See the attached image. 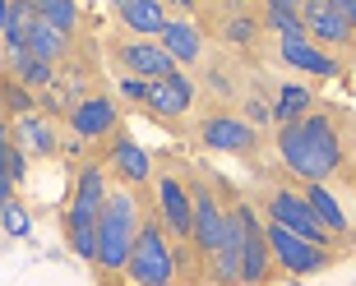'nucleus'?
Wrapping results in <instances>:
<instances>
[{"label": "nucleus", "mask_w": 356, "mask_h": 286, "mask_svg": "<svg viewBox=\"0 0 356 286\" xmlns=\"http://www.w3.org/2000/svg\"><path fill=\"white\" fill-rule=\"evenodd\" d=\"M158 47L172 56L176 69H181V65H195V60H199V51H204V37H199V28L190 24V19H167Z\"/></svg>", "instance_id": "20"}, {"label": "nucleus", "mask_w": 356, "mask_h": 286, "mask_svg": "<svg viewBox=\"0 0 356 286\" xmlns=\"http://www.w3.org/2000/svg\"><path fill=\"white\" fill-rule=\"evenodd\" d=\"M111 171H116L125 185H148L153 180V157H148V148L134 143L130 134H116V143H111Z\"/></svg>", "instance_id": "16"}, {"label": "nucleus", "mask_w": 356, "mask_h": 286, "mask_svg": "<svg viewBox=\"0 0 356 286\" xmlns=\"http://www.w3.org/2000/svg\"><path fill=\"white\" fill-rule=\"evenodd\" d=\"M125 277L134 286H172L176 277V254L172 240L162 231V221H144V231L130 249V263H125Z\"/></svg>", "instance_id": "4"}, {"label": "nucleus", "mask_w": 356, "mask_h": 286, "mask_svg": "<svg viewBox=\"0 0 356 286\" xmlns=\"http://www.w3.org/2000/svg\"><path fill=\"white\" fill-rule=\"evenodd\" d=\"M241 254H245V203L232 208L227 235H222V245H218V254H213V277H218V286H241Z\"/></svg>", "instance_id": "9"}, {"label": "nucleus", "mask_w": 356, "mask_h": 286, "mask_svg": "<svg viewBox=\"0 0 356 286\" xmlns=\"http://www.w3.org/2000/svg\"><path fill=\"white\" fill-rule=\"evenodd\" d=\"M120 92H125L130 102H144V97H148V83H144V78H130V74H125V78H120Z\"/></svg>", "instance_id": "32"}, {"label": "nucleus", "mask_w": 356, "mask_h": 286, "mask_svg": "<svg viewBox=\"0 0 356 286\" xmlns=\"http://www.w3.org/2000/svg\"><path fill=\"white\" fill-rule=\"evenodd\" d=\"M199 139L209 143V148H218V153H250L254 143H259V130L241 116H209Z\"/></svg>", "instance_id": "14"}, {"label": "nucleus", "mask_w": 356, "mask_h": 286, "mask_svg": "<svg viewBox=\"0 0 356 286\" xmlns=\"http://www.w3.org/2000/svg\"><path fill=\"white\" fill-rule=\"evenodd\" d=\"M190 203H195V217H190V240H195L199 254H218V245H222L227 235V217L232 212L218 203V194H213L209 185H190Z\"/></svg>", "instance_id": "7"}, {"label": "nucleus", "mask_w": 356, "mask_h": 286, "mask_svg": "<svg viewBox=\"0 0 356 286\" xmlns=\"http://www.w3.org/2000/svg\"><path fill=\"white\" fill-rule=\"evenodd\" d=\"M0 120H10V111H5V83H0Z\"/></svg>", "instance_id": "35"}, {"label": "nucleus", "mask_w": 356, "mask_h": 286, "mask_svg": "<svg viewBox=\"0 0 356 286\" xmlns=\"http://www.w3.org/2000/svg\"><path fill=\"white\" fill-rule=\"evenodd\" d=\"M264 24L273 28L282 42H301L305 37V24H301V10L296 5H287V0H268V10H264Z\"/></svg>", "instance_id": "25"}, {"label": "nucleus", "mask_w": 356, "mask_h": 286, "mask_svg": "<svg viewBox=\"0 0 356 286\" xmlns=\"http://www.w3.org/2000/svg\"><path fill=\"white\" fill-rule=\"evenodd\" d=\"M264 240H268V254H273V268H287L291 277H315L329 268V249L282 231L277 221H264Z\"/></svg>", "instance_id": "5"}, {"label": "nucleus", "mask_w": 356, "mask_h": 286, "mask_svg": "<svg viewBox=\"0 0 356 286\" xmlns=\"http://www.w3.org/2000/svg\"><path fill=\"white\" fill-rule=\"evenodd\" d=\"M245 116H250V125L259 130V125H268V120H273V106H264L259 97H250V102H245Z\"/></svg>", "instance_id": "31"}, {"label": "nucleus", "mask_w": 356, "mask_h": 286, "mask_svg": "<svg viewBox=\"0 0 356 286\" xmlns=\"http://www.w3.org/2000/svg\"><path fill=\"white\" fill-rule=\"evenodd\" d=\"M139 231H144L139 199H134L130 190H111V194H106V208H102V221H97V268L125 273Z\"/></svg>", "instance_id": "2"}, {"label": "nucleus", "mask_w": 356, "mask_h": 286, "mask_svg": "<svg viewBox=\"0 0 356 286\" xmlns=\"http://www.w3.org/2000/svg\"><path fill=\"white\" fill-rule=\"evenodd\" d=\"M70 130L79 139H106L116 130V102L111 97H83L74 111H70Z\"/></svg>", "instance_id": "15"}, {"label": "nucleus", "mask_w": 356, "mask_h": 286, "mask_svg": "<svg viewBox=\"0 0 356 286\" xmlns=\"http://www.w3.org/2000/svg\"><path fill=\"white\" fill-rule=\"evenodd\" d=\"M158 190V217H162V231L167 235H181L190 240V217H195V203H190V185H181L176 176H158L153 180Z\"/></svg>", "instance_id": "8"}, {"label": "nucleus", "mask_w": 356, "mask_h": 286, "mask_svg": "<svg viewBox=\"0 0 356 286\" xmlns=\"http://www.w3.org/2000/svg\"><path fill=\"white\" fill-rule=\"evenodd\" d=\"M310 88L305 83H282L277 88V102H273V120L277 125H296V120H305L310 116Z\"/></svg>", "instance_id": "22"}, {"label": "nucleus", "mask_w": 356, "mask_h": 286, "mask_svg": "<svg viewBox=\"0 0 356 286\" xmlns=\"http://www.w3.org/2000/svg\"><path fill=\"white\" fill-rule=\"evenodd\" d=\"M277 157L305 185H324L343 167V139L329 116H305L296 125H277Z\"/></svg>", "instance_id": "1"}, {"label": "nucleus", "mask_w": 356, "mask_h": 286, "mask_svg": "<svg viewBox=\"0 0 356 286\" xmlns=\"http://www.w3.org/2000/svg\"><path fill=\"white\" fill-rule=\"evenodd\" d=\"M301 194H305V203L315 208V217L324 221V231L329 235H347V212H343V203L329 194V185H305Z\"/></svg>", "instance_id": "21"}, {"label": "nucleus", "mask_w": 356, "mask_h": 286, "mask_svg": "<svg viewBox=\"0 0 356 286\" xmlns=\"http://www.w3.org/2000/svg\"><path fill=\"white\" fill-rule=\"evenodd\" d=\"M10 65H14V74H19L24 88H47V83H51V65L33 60L28 51H10Z\"/></svg>", "instance_id": "27"}, {"label": "nucleus", "mask_w": 356, "mask_h": 286, "mask_svg": "<svg viewBox=\"0 0 356 286\" xmlns=\"http://www.w3.org/2000/svg\"><path fill=\"white\" fill-rule=\"evenodd\" d=\"M116 14H120V24L130 28L139 42H158L162 28H167V10H162L158 0H120Z\"/></svg>", "instance_id": "17"}, {"label": "nucleus", "mask_w": 356, "mask_h": 286, "mask_svg": "<svg viewBox=\"0 0 356 286\" xmlns=\"http://www.w3.org/2000/svg\"><path fill=\"white\" fill-rule=\"evenodd\" d=\"M120 65H125V74H130V78H144V83H158V78L176 74L172 56L162 51L158 42H139V37H130L125 47H120Z\"/></svg>", "instance_id": "12"}, {"label": "nucleus", "mask_w": 356, "mask_h": 286, "mask_svg": "<svg viewBox=\"0 0 356 286\" xmlns=\"http://www.w3.org/2000/svg\"><path fill=\"white\" fill-rule=\"evenodd\" d=\"M277 51H282V60H287L291 69H301V74H315V78L343 74V65H338L329 51H319L310 37H301V42H277Z\"/></svg>", "instance_id": "18"}, {"label": "nucleus", "mask_w": 356, "mask_h": 286, "mask_svg": "<svg viewBox=\"0 0 356 286\" xmlns=\"http://www.w3.org/2000/svg\"><path fill=\"white\" fill-rule=\"evenodd\" d=\"M301 24H305V37L315 42V47L319 42H329V47H347L352 42V24L333 10V0H305Z\"/></svg>", "instance_id": "10"}, {"label": "nucleus", "mask_w": 356, "mask_h": 286, "mask_svg": "<svg viewBox=\"0 0 356 286\" xmlns=\"http://www.w3.org/2000/svg\"><path fill=\"white\" fill-rule=\"evenodd\" d=\"M268 221H277L282 231L301 235V240H310V245H319V249L333 245V235L324 231V221L315 217V208H310L305 194H296V190H273V194H268Z\"/></svg>", "instance_id": "6"}, {"label": "nucleus", "mask_w": 356, "mask_h": 286, "mask_svg": "<svg viewBox=\"0 0 356 286\" xmlns=\"http://www.w3.org/2000/svg\"><path fill=\"white\" fill-rule=\"evenodd\" d=\"M5 111H10L14 120H19V116H33V97H28L24 83H10V88H5Z\"/></svg>", "instance_id": "29"}, {"label": "nucleus", "mask_w": 356, "mask_h": 286, "mask_svg": "<svg viewBox=\"0 0 356 286\" xmlns=\"http://www.w3.org/2000/svg\"><path fill=\"white\" fill-rule=\"evenodd\" d=\"M33 10H38V19H42V24H51L56 33H65V37H74L79 10H74L70 0H33Z\"/></svg>", "instance_id": "26"}, {"label": "nucleus", "mask_w": 356, "mask_h": 286, "mask_svg": "<svg viewBox=\"0 0 356 286\" xmlns=\"http://www.w3.org/2000/svg\"><path fill=\"white\" fill-rule=\"evenodd\" d=\"M273 273V254L264 240V221L254 217V208L245 203V254H241V286H264Z\"/></svg>", "instance_id": "11"}, {"label": "nucleus", "mask_w": 356, "mask_h": 286, "mask_svg": "<svg viewBox=\"0 0 356 286\" xmlns=\"http://www.w3.org/2000/svg\"><path fill=\"white\" fill-rule=\"evenodd\" d=\"M287 286H301V282H287Z\"/></svg>", "instance_id": "36"}, {"label": "nucleus", "mask_w": 356, "mask_h": 286, "mask_svg": "<svg viewBox=\"0 0 356 286\" xmlns=\"http://www.w3.org/2000/svg\"><path fill=\"white\" fill-rule=\"evenodd\" d=\"M352 42H356V28H352Z\"/></svg>", "instance_id": "37"}, {"label": "nucleus", "mask_w": 356, "mask_h": 286, "mask_svg": "<svg viewBox=\"0 0 356 286\" xmlns=\"http://www.w3.org/2000/svg\"><path fill=\"white\" fill-rule=\"evenodd\" d=\"M10 134H14V148L24 157H51L56 153V130H51V120L47 116H19L10 125Z\"/></svg>", "instance_id": "19"}, {"label": "nucleus", "mask_w": 356, "mask_h": 286, "mask_svg": "<svg viewBox=\"0 0 356 286\" xmlns=\"http://www.w3.org/2000/svg\"><path fill=\"white\" fill-rule=\"evenodd\" d=\"M333 10H338V14L347 19V24L356 28V0H333Z\"/></svg>", "instance_id": "33"}, {"label": "nucleus", "mask_w": 356, "mask_h": 286, "mask_svg": "<svg viewBox=\"0 0 356 286\" xmlns=\"http://www.w3.org/2000/svg\"><path fill=\"white\" fill-rule=\"evenodd\" d=\"M190 102H195V83H190V74H181V69L167 74V78H158V83H148V97H144V106L153 111V116H162V120L185 116Z\"/></svg>", "instance_id": "13"}, {"label": "nucleus", "mask_w": 356, "mask_h": 286, "mask_svg": "<svg viewBox=\"0 0 356 286\" xmlns=\"http://www.w3.org/2000/svg\"><path fill=\"white\" fill-rule=\"evenodd\" d=\"M0 231L10 235V240H28V235H33V217H28V208L19 199H10V203L0 208Z\"/></svg>", "instance_id": "28"}, {"label": "nucleus", "mask_w": 356, "mask_h": 286, "mask_svg": "<svg viewBox=\"0 0 356 286\" xmlns=\"http://www.w3.org/2000/svg\"><path fill=\"white\" fill-rule=\"evenodd\" d=\"M65 51H70V37H65V33H56L51 24H42V19H38L33 37H28V56H33V60H42V65H56V60H60Z\"/></svg>", "instance_id": "23"}, {"label": "nucleus", "mask_w": 356, "mask_h": 286, "mask_svg": "<svg viewBox=\"0 0 356 286\" xmlns=\"http://www.w3.org/2000/svg\"><path fill=\"white\" fill-rule=\"evenodd\" d=\"M254 19H232L227 24V42H236V47H245V42H254Z\"/></svg>", "instance_id": "30"}, {"label": "nucleus", "mask_w": 356, "mask_h": 286, "mask_svg": "<svg viewBox=\"0 0 356 286\" xmlns=\"http://www.w3.org/2000/svg\"><path fill=\"white\" fill-rule=\"evenodd\" d=\"M106 171L102 167H83L79 185H74V199H70V249L79 259L97 263V221L106 208Z\"/></svg>", "instance_id": "3"}, {"label": "nucleus", "mask_w": 356, "mask_h": 286, "mask_svg": "<svg viewBox=\"0 0 356 286\" xmlns=\"http://www.w3.org/2000/svg\"><path fill=\"white\" fill-rule=\"evenodd\" d=\"M33 28H38V10H33V0H19L10 10V28L0 33V37H5V51H28Z\"/></svg>", "instance_id": "24"}, {"label": "nucleus", "mask_w": 356, "mask_h": 286, "mask_svg": "<svg viewBox=\"0 0 356 286\" xmlns=\"http://www.w3.org/2000/svg\"><path fill=\"white\" fill-rule=\"evenodd\" d=\"M10 10H14L10 0H0V33H5V28H10Z\"/></svg>", "instance_id": "34"}]
</instances>
